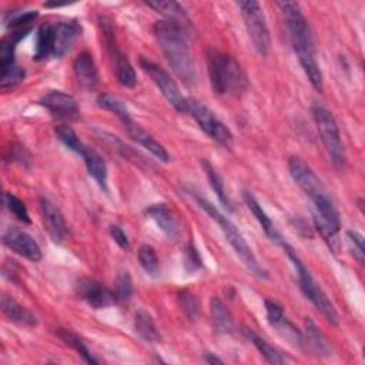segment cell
<instances>
[{
  "mask_svg": "<svg viewBox=\"0 0 365 365\" xmlns=\"http://www.w3.org/2000/svg\"><path fill=\"white\" fill-rule=\"evenodd\" d=\"M288 170L295 184L304 191V194L311 200L314 205L312 220L315 230L319 232L329 250L334 254H338L341 248V221L339 212L331 195L328 194L317 174L312 171V168L299 157H289Z\"/></svg>",
  "mask_w": 365,
  "mask_h": 365,
  "instance_id": "1",
  "label": "cell"
},
{
  "mask_svg": "<svg viewBox=\"0 0 365 365\" xmlns=\"http://www.w3.org/2000/svg\"><path fill=\"white\" fill-rule=\"evenodd\" d=\"M281 9L292 50L307 76L311 86L317 91L324 90V77L317 60V48L314 43V36L308 24L307 17L302 13L299 3L297 1H278Z\"/></svg>",
  "mask_w": 365,
  "mask_h": 365,
  "instance_id": "2",
  "label": "cell"
},
{
  "mask_svg": "<svg viewBox=\"0 0 365 365\" xmlns=\"http://www.w3.org/2000/svg\"><path fill=\"white\" fill-rule=\"evenodd\" d=\"M153 34L163 56L177 77L182 80L187 87H194L198 76L182 26L171 20L155 21L153 26Z\"/></svg>",
  "mask_w": 365,
  "mask_h": 365,
  "instance_id": "3",
  "label": "cell"
},
{
  "mask_svg": "<svg viewBox=\"0 0 365 365\" xmlns=\"http://www.w3.org/2000/svg\"><path fill=\"white\" fill-rule=\"evenodd\" d=\"M207 66L210 83L215 94L238 97L248 90V77L232 56L211 50L207 57Z\"/></svg>",
  "mask_w": 365,
  "mask_h": 365,
  "instance_id": "4",
  "label": "cell"
},
{
  "mask_svg": "<svg viewBox=\"0 0 365 365\" xmlns=\"http://www.w3.org/2000/svg\"><path fill=\"white\" fill-rule=\"evenodd\" d=\"M195 201L198 202V205L220 225L222 234L225 235V240L228 241V244L232 247V250L235 251V254L238 255V258L242 261V264L248 268V271L251 274H254L258 278L267 279L269 275L267 272V269L258 262L252 248L248 245V242L245 241L244 235L240 232V230L237 228V225L228 218L225 217L212 202H210L207 198L201 197V195H195Z\"/></svg>",
  "mask_w": 365,
  "mask_h": 365,
  "instance_id": "5",
  "label": "cell"
},
{
  "mask_svg": "<svg viewBox=\"0 0 365 365\" xmlns=\"http://www.w3.org/2000/svg\"><path fill=\"white\" fill-rule=\"evenodd\" d=\"M281 247L284 248L288 258L292 261V265L297 271L298 284H299V288H301L302 294L312 302V305L325 317V319L329 324L338 325V314H336V309H335L334 304L329 301L328 295L324 292V289L319 287V284L314 279L311 272L307 269L305 264L298 257L297 251L287 241H284L281 244Z\"/></svg>",
  "mask_w": 365,
  "mask_h": 365,
  "instance_id": "6",
  "label": "cell"
},
{
  "mask_svg": "<svg viewBox=\"0 0 365 365\" xmlns=\"http://www.w3.org/2000/svg\"><path fill=\"white\" fill-rule=\"evenodd\" d=\"M312 117L319 134V138L325 147V151L335 167H344L346 163L345 148L341 140V133L335 117L325 107L312 106Z\"/></svg>",
  "mask_w": 365,
  "mask_h": 365,
  "instance_id": "7",
  "label": "cell"
},
{
  "mask_svg": "<svg viewBox=\"0 0 365 365\" xmlns=\"http://www.w3.org/2000/svg\"><path fill=\"white\" fill-rule=\"evenodd\" d=\"M237 6L240 7L247 33L252 41L254 48L261 56H267L271 48V36L261 4L255 0H245L237 1Z\"/></svg>",
  "mask_w": 365,
  "mask_h": 365,
  "instance_id": "8",
  "label": "cell"
},
{
  "mask_svg": "<svg viewBox=\"0 0 365 365\" xmlns=\"http://www.w3.org/2000/svg\"><path fill=\"white\" fill-rule=\"evenodd\" d=\"M187 114H190L200 128L214 141L224 145L225 148L232 147V133L231 130L215 115L214 111H211L207 106H204L197 98L188 97L187 98Z\"/></svg>",
  "mask_w": 365,
  "mask_h": 365,
  "instance_id": "9",
  "label": "cell"
},
{
  "mask_svg": "<svg viewBox=\"0 0 365 365\" xmlns=\"http://www.w3.org/2000/svg\"><path fill=\"white\" fill-rule=\"evenodd\" d=\"M140 66L148 74V77L153 80V83L157 86V88L161 91L164 98L178 111L187 114V97H184L174 81V78L165 71L163 67L155 64L151 60H147L144 57L140 58Z\"/></svg>",
  "mask_w": 365,
  "mask_h": 365,
  "instance_id": "10",
  "label": "cell"
},
{
  "mask_svg": "<svg viewBox=\"0 0 365 365\" xmlns=\"http://www.w3.org/2000/svg\"><path fill=\"white\" fill-rule=\"evenodd\" d=\"M1 241L7 248H10L16 254L21 255L23 258L31 262H38L43 258L38 242L34 240L31 234H29L21 228H17V227L6 228V231L1 235Z\"/></svg>",
  "mask_w": 365,
  "mask_h": 365,
  "instance_id": "11",
  "label": "cell"
},
{
  "mask_svg": "<svg viewBox=\"0 0 365 365\" xmlns=\"http://www.w3.org/2000/svg\"><path fill=\"white\" fill-rule=\"evenodd\" d=\"M103 34H104V40H106V47L114 61V70H115V76L117 80L121 86L133 88L137 84V76H135V70L131 66V63L128 61V58L117 48L115 41H114V31L111 29V26L108 23L104 21L103 24Z\"/></svg>",
  "mask_w": 365,
  "mask_h": 365,
  "instance_id": "12",
  "label": "cell"
},
{
  "mask_svg": "<svg viewBox=\"0 0 365 365\" xmlns=\"http://www.w3.org/2000/svg\"><path fill=\"white\" fill-rule=\"evenodd\" d=\"M38 103L46 107L54 118L64 121H77L80 118L78 104L76 98L67 93L53 90L44 94Z\"/></svg>",
  "mask_w": 365,
  "mask_h": 365,
  "instance_id": "13",
  "label": "cell"
},
{
  "mask_svg": "<svg viewBox=\"0 0 365 365\" xmlns=\"http://www.w3.org/2000/svg\"><path fill=\"white\" fill-rule=\"evenodd\" d=\"M76 292L94 309H101L117 304L114 292L93 278H80L76 284Z\"/></svg>",
  "mask_w": 365,
  "mask_h": 365,
  "instance_id": "14",
  "label": "cell"
},
{
  "mask_svg": "<svg viewBox=\"0 0 365 365\" xmlns=\"http://www.w3.org/2000/svg\"><path fill=\"white\" fill-rule=\"evenodd\" d=\"M40 210L48 235L54 242L61 244L68 234V228L60 208L50 200L40 198Z\"/></svg>",
  "mask_w": 365,
  "mask_h": 365,
  "instance_id": "15",
  "label": "cell"
},
{
  "mask_svg": "<svg viewBox=\"0 0 365 365\" xmlns=\"http://www.w3.org/2000/svg\"><path fill=\"white\" fill-rule=\"evenodd\" d=\"M123 125H124L125 131L128 133V135L137 144H140L143 148H145L150 154H153L157 160H160L163 163L170 161V155H168L165 147L160 141H157L151 134H148L138 123H135L133 118H128V120L123 121Z\"/></svg>",
  "mask_w": 365,
  "mask_h": 365,
  "instance_id": "16",
  "label": "cell"
},
{
  "mask_svg": "<svg viewBox=\"0 0 365 365\" xmlns=\"http://www.w3.org/2000/svg\"><path fill=\"white\" fill-rule=\"evenodd\" d=\"M80 36H81V26L76 20L60 21L57 26H54L53 56L60 58L64 54H67Z\"/></svg>",
  "mask_w": 365,
  "mask_h": 365,
  "instance_id": "17",
  "label": "cell"
},
{
  "mask_svg": "<svg viewBox=\"0 0 365 365\" xmlns=\"http://www.w3.org/2000/svg\"><path fill=\"white\" fill-rule=\"evenodd\" d=\"M73 70L78 84L86 90H93L98 84V70L93 58V54L88 51H81L73 63Z\"/></svg>",
  "mask_w": 365,
  "mask_h": 365,
  "instance_id": "18",
  "label": "cell"
},
{
  "mask_svg": "<svg viewBox=\"0 0 365 365\" xmlns=\"http://www.w3.org/2000/svg\"><path fill=\"white\" fill-rule=\"evenodd\" d=\"M145 212L168 238L175 240L180 237L178 221L167 204H164V202L151 204L145 210Z\"/></svg>",
  "mask_w": 365,
  "mask_h": 365,
  "instance_id": "19",
  "label": "cell"
},
{
  "mask_svg": "<svg viewBox=\"0 0 365 365\" xmlns=\"http://www.w3.org/2000/svg\"><path fill=\"white\" fill-rule=\"evenodd\" d=\"M242 197H244V201H245L247 207H248L250 211L254 214V217H255L257 221L259 222V225H261V228L264 230V232L267 234V237H268L272 242L281 245L285 240H284V237L281 235V232L277 230L275 224L272 222V220L269 218V215L265 212V210L262 208V205L258 202V200H257L250 191H244V195H242Z\"/></svg>",
  "mask_w": 365,
  "mask_h": 365,
  "instance_id": "20",
  "label": "cell"
},
{
  "mask_svg": "<svg viewBox=\"0 0 365 365\" xmlns=\"http://www.w3.org/2000/svg\"><path fill=\"white\" fill-rule=\"evenodd\" d=\"M1 311L6 315V318L13 324L21 327H34L37 324L36 317L9 294L1 295Z\"/></svg>",
  "mask_w": 365,
  "mask_h": 365,
  "instance_id": "21",
  "label": "cell"
},
{
  "mask_svg": "<svg viewBox=\"0 0 365 365\" xmlns=\"http://www.w3.org/2000/svg\"><path fill=\"white\" fill-rule=\"evenodd\" d=\"M81 157L84 160L88 174L94 178V181L98 184V187L101 190L107 191L108 173H107V164H106L104 158L94 148H90L87 145H86Z\"/></svg>",
  "mask_w": 365,
  "mask_h": 365,
  "instance_id": "22",
  "label": "cell"
},
{
  "mask_svg": "<svg viewBox=\"0 0 365 365\" xmlns=\"http://www.w3.org/2000/svg\"><path fill=\"white\" fill-rule=\"evenodd\" d=\"M305 346L318 355V356H328L331 355V345L324 334L318 329V327L312 322V319H305V335H304Z\"/></svg>",
  "mask_w": 365,
  "mask_h": 365,
  "instance_id": "23",
  "label": "cell"
},
{
  "mask_svg": "<svg viewBox=\"0 0 365 365\" xmlns=\"http://www.w3.org/2000/svg\"><path fill=\"white\" fill-rule=\"evenodd\" d=\"M210 312L215 329L222 334H231L234 331V318L227 305L218 298L212 297L210 301Z\"/></svg>",
  "mask_w": 365,
  "mask_h": 365,
  "instance_id": "24",
  "label": "cell"
},
{
  "mask_svg": "<svg viewBox=\"0 0 365 365\" xmlns=\"http://www.w3.org/2000/svg\"><path fill=\"white\" fill-rule=\"evenodd\" d=\"M134 329H135L137 335L148 344H155L161 339L160 332L155 327V322H154L153 317L145 309H138L135 312V315H134Z\"/></svg>",
  "mask_w": 365,
  "mask_h": 365,
  "instance_id": "25",
  "label": "cell"
},
{
  "mask_svg": "<svg viewBox=\"0 0 365 365\" xmlns=\"http://www.w3.org/2000/svg\"><path fill=\"white\" fill-rule=\"evenodd\" d=\"M53 50H54V27L48 23H44L37 30L33 58L36 61H43L47 57L53 56Z\"/></svg>",
  "mask_w": 365,
  "mask_h": 365,
  "instance_id": "26",
  "label": "cell"
},
{
  "mask_svg": "<svg viewBox=\"0 0 365 365\" xmlns=\"http://www.w3.org/2000/svg\"><path fill=\"white\" fill-rule=\"evenodd\" d=\"M244 334L252 342V345L259 351V354L265 358L267 362L274 364V365H282V364L288 362V359L275 346H272L268 341H265L264 338L257 335L252 329L245 328Z\"/></svg>",
  "mask_w": 365,
  "mask_h": 365,
  "instance_id": "27",
  "label": "cell"
},
{
  "mask_svg": "<svg viewBox=\"0 0 365 365\" xmlns=\"http://www.w3.org/2000/svg\"><path fill=\"white\" fill-rule=\"evenodd\" d=\"M145 4L148 7H151L153 10H155L157 13L163 14L167 20L175 21L178 24H184L185 21H188V16L185 9L174 1V0H155V1H145Z\"/></svg>",
  "mask_w": 365,
  "mask_h": 365,
  "instance_id": "28",
  "label": "cell"
},
{
  "mask_svg": "<svg viewBox=\"0 0 365 365\" xmlns=\"http://www.w3.org/2000/svg\"><path fill=\"white\" fill-rule=\"evenodd\" d=\"M271 327L275 328L277 332H278L284 339H287L291 345H294L295 348L304 349V346H305L304 334H302L285 315H282V317H281L278 321H275Z\"/></svg>",
  "mask_w": 365,
  "mask_h": 365,
  "instance_id": "29",
  "label": "cell"
},
{
  "mask_svg": "<svg viewBox=\"0 0 365 365\" xmlns=\"http://www.w3.org/2000/svg\"><path fill=\"white\" fill-rule=\"evenodd\" d=\"M201 165H202V168H204V171H205V174H207V177H208V181H210V185H211L212 191L218 195L220 202L224 205V208H227V210L231 211L232 207H231V202H230V200H228V195L225 194V188H224V182H222L221 175H220L218 171L212 167V164H211L210 161L201 160Z\"/></svg>",
  "mask_w": 365,
  "mask_h": 365,
  "instance_id": "30",
  "label": "cell"
},
{
  "mask_svg": "<svg viewBox=\"0 0 365 365\" xmlns=\"http://www.w3.org/2000/svg\"><path fill=\"white\" fill-rule=\"evenodd\" d=\"M38 17L37 10H19L11 11L10 14L4 16V24L10 30H20V29H31V24Z\"/></svg>",
  "mask_w": 365,
  "mask_h": 365,
  "instance_id": "31",
  "label": "cell"
},
{
  "mask_svg": "<svg viewBox=\"0 0 365 365\" xmlns=\"http://www.w3.org/2000/svg\"><path fill=\"white\" fill-rule=\"evenodd\" d=\"M97 104H98L100 108L107 110V111L115 114L121 120V123L128 120V118H131V114H130L127 106L121 100H118V98H115V97H113V96H110L107 93L98 94Z\"/></svg>",
  "mask_w": 365,
  "mask_h": 365,
  "instance_id": "32",
  "label": "cell"
},
{
  "mask_svg": "<svg viewBox=\"0 0 365 365\" xmlns=\"http://www.w3.org/2000/svg\"><path fill=\"white\" fill-rule=\"evenodd\" d=\"M54 133L57 135V138L73 153L81 155L86 145L81 143V140L77 137L76 131L68 125V124H58L54 128Z\"/></svg>",
  "mask_w": 365,
  "mask_h": 365,
  "instance_id": "33",
  "label": "cell"
},
{
  "mask_svg": "<svg viewBox=\"0 0 365 365\" xmlns=\"http://www.w3.org/2000/svg\"><path fill=\"white\" fill-rule=\"evenodd\" d=\"M57 334L66 342V345L71 346L74 351L78 352V355L84 359V362H87V364H98V361L90 352V349L86 346V344L77 335H74L73 332H70L67 329H57Z\"/></svg>",
  "mask_w": 365,
  "mask_h": 365,
  "instance_id": "34",
  "label": "cell"
},
{
  "mask_svg": "<svg viewBox=\"0 0 365 365\" xmlns=\"http://www.w3.org/2000/svg\"><path fill=\"white\" fill-rule=\"evenodd\" d=\"M137 257H138L140 265L143 267V269L148 275L155 277L160 272V261H158V257H157V252H155L154 247H151L148 244H143L138 248Z\"/></svg>",
  "mask_w": 365,
  "mask_h": 365,
  "instance_id": "35",
  "label": "cell"
},
{
  "mask_svg": "<svg viewBox=\"0 0 365 365\" xmlns=\"http://www.w3.org/2000/svg\"><path fill=\"white\" fill-rule=\"evenodd\" d=\"M3 201H4V205L6 208L21 222L24 224H30L31 220H30V214L27 211V207L26 204L19 198L16 197L14 194L11 192H4L3 194Z\"/></svg>",
  "mask_w": 365,
  "mask_h": 365,
  "instance_id": "36",
  "label": "cell"
},
{
  "mask_svg": "<svg viewBox=\"0 0 365 365\" xmlns=\"http://www.w3.org/2000/svg\"><path fill=\"white\" fill-rule=\"evenodd\" d=\"M24 77H26L24 68L14 63V64H11L6 68H1V71H0V87L3 90L13 88L17 84H20L24 80Z\"/></svg>",
  "mask_w": 365,
  "mask_h": 365,
  "instance_id": "37",
  "label": "cell"
},
{
  "mask_svg": "<svg viewBox=\"0 0 365 365\" xmlns=\"http://www.w3.org/2000/svg\"><path fill=\"white\" fill-rule=\"evenodd\" d=\"M117 302H125L131 298L133 295V281L128 272H120L115 278L114 282V289H113Z\"/></svg>",
  "mask_w": 365,
  "mask_h": 365,
  "instance_id": "38",
  "label": "cell"
},
{
  "mask_svg": "<svg viewBox=\"0 0 365 365\" xmlns=\"http://www.w3.org/2000/svg\"><path fill=\"white\" fill-rule=\"evenodd\" d=\"M178 305L182 309V312L192 321L198 317L200 314V302L194 294L190 291H181L177 297Z\"/></svg>",
  "mask_w": 365,
  "mask_h": 365,
  "instance_id": "39",
  "label": "cell"
},
{
  "mask_svg": "<svg viewBox=\"0 0 365 365\" xmlns=\"http://www.w3.org/2000/svg\"><path fill=\"white\" fill-rule=\"evenodd\" d=\"M345 235H346V241H348V245H349V250H351L352 255L358 259L359 264H364L365 248H364L362 234H359L358 231H354V230H348L345 232Z\"/></svg>",
  "mask_w": 365,
  "mask_h": 365,
  "instance_id": "40",
  "label": "cell"
},
{
  "mask_svg": "<svg viewBox=\"0 0 365 365\" xmlns=\"http://www.w3.org/2000/svg\"><path fill=\"white\" fill-rule=\"evenodd\" d=\"M184 267L188 272H195L197 269H200L202 267L201 264V257L197 251V248L194 247V244H188L184 252Z\"/></svg>",
  "mask_w": 365,
  "mask_h": 365,
  "instance_id": "41",
  "label": "cell"
},
{
  "mask_svg": "<svg viewBox=\"0 0 365 365\" xmlns=\"http://www.w3.org/2000/svg\"><path fill=\"white\" fill-rule=\"evenodd\" d=\"M110 235L114 240V242L123 248V250H128L130 248V241L127 234L124 232V230L120 225H110Z\"/></svg>",
  "mask_w": 365,
  "mask_h": 365,
  "instance_id": "42",
  "label": "cell"
},
{
  "mask_svg": "<svg viewBox=\"0 0 365 365\" xmlns=\"http://www.w3.org/2000/svg\"><path fill=\"white\" fill-rule=\"evenodd\" d=\"M202 361H204L205 364H224V361H222L221 358H218L217 355H214V354H211V352H205V354L202 355Z\"/></svg>",
  "mask_w": 365,
  "mask_h": 365,
  "instance_id": "43",
  "label": "cell"
}]
</instances>
